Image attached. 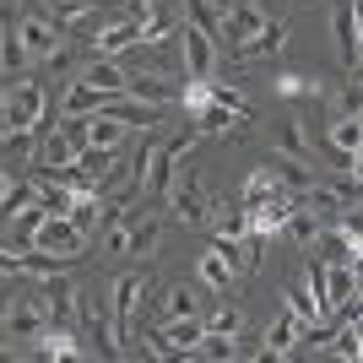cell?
<instances>
[{
    "instance_id": "cell-1",
    "label": "cell",
    "mask_w": 363,
    "mask_h": 363,
    "mask_svg": "<svg viewBox=\"0 0 363 363\" xmlns=\"http://www.w3.org/2000/svg\"><path fill=\"white\" fill-rule=\"evenodd\" d=\"M0 108H6V120H11V125H38V130H44L49 92H44V82L11 76V82H6V98H0Z\"/></svg>"
},
{
    "instance_id": "cell-2",
    "label": "cell",
    "mask_w": 363,
    "mask_h": 363,
    "mask_svg": "<svg viewBox=\"0 0 363 363\" xmlns=\"http://www.w3.org/2000/svg\"><path fill=\"white\" fill-rule=\"evenodd\" d=\"M179 60H184V76L212 82V71H217V38L201 28L196 16H184V22H179Z\"/></svg>"
},
{
    "instance_id": "cell-3",
    "label": "cell",
    "mask_w": 363,
    "mask_h": 363,
    "mask_svg": "<svg viewBox=\"0 0 363 363\" xmlns=\"http://www.w3.org/2000/svg\"><path fill=\"white\" fill-rule=\"evenodd\" d=\"M71 163H76V141L65 136L60 125L55 130H38V152H33V163H28V174L33 179H44V174H55V179H71Z\"/></svg>"
},
{
    "instance_id": "cell-4",
    "label": "cell",
    "mask_w": 363,
    "mask_h": 363,
    "mask_svg": "<svg viewBox=\"0 0 363 363\" xmlns=\"http://www.w3.org/2000/svg\"><path fill=\"white\" fill-rule=\"evenodd\" d=\"M201 336H206V320L179 315V320H157L147 342H152V352H157V358H190V347H196Z\"/></svg>"
},
{
    "instance_id": "cell-5",
    "label": "cell",
    "mask_w": 363,
    "mask_h": 363,
    "mask_svg": "<svg viewBox=\"0 0 363 363\" xmlns=\"http://www.w3.org/2000/svg\"><path fill=\"white\" fill-rule=\"evenodd\" d=\"M49 325H55V320H49L44 298H38V293H22V298L11 303L6 325H0V336H11V342H38V336H44Z\"/></svg>"
},
{
    "instance_id": "cell-6",
    "label": "cell",
    "mask_w": 363,
    "mask_h": 363,
    "mask_svg": "<svg viewBox=\"0 0 363 363\" xmlns=\"http://www.w3.org/2000/svg\"><path fill=\"white\" fill-rule=\"evenodd\" d=\"M168 206H174L179 223H206L212 201H206V190H201V174H196V168H179V174H174V184H168Z\"/></svg>"
},
{
    "instance_id": "cell-7",
    "label": "cell",
    "mask_w": 363,
    "mask_h": 363,
    "mask_svg": "<svg viewBox=\"0 0 363 363\" xmlns=\"http://www.w3.org/2000/svg\"><path fill=\"white\" fill-rule=\"evenodd\" d=\"M358 147H363V120H358V114H331L325 141H320V157H331L336 168H347Z\"/></svg>"
},
{
    "instance_id": "cell-8",
    "label": "cell",
    "mask_w": 363,
    "mask_h": 363,
    "mask_svg": "<svg viewBox=\"0 0 363 363\" xmlns=\"http://www.w3.org/2000/svg\"><path fill=\"white\" fill-rule=\"evenodd\" d=\"M190 147H196V130H190L184 141H168V147H152V163H147V196H168V184H174L179 163L190 157Z\"/></svg>"
},
{
    "instance_id": "cell-9",
    "label": "cell",
    "mask_w": 363,
    "mask_h": 363,
    "mask_svg": "<svg viewBox=\"0 0 363 363\" xmlns=\"http://www.w3.org/2000/svg\"><path fill=\"white\" fill-rule=\"evenodd\" d=\"M38 298H44V309H49V320L55 325H65V320L76 315V298H82V288H76V277H65V266L55 277H38Z\"/></svg>"
},
{
    "instance_id": "cell-10",
    "label": "cell",
    "mask_w": 363,
    "mask_h": 363,
    "mask_svg": "<svg viewBox=\"0 0 363 363\" xmlns=\"http://www.w3.org/2000/svg\"><path fill=\"white\" fill-rule=\"evenodd\" d=\"M266 22H272V16L260 11L255 0H239V6L223 16V44H228V49L250 44V38H260V33H266Z\"/></svg>"
},
{
    "instance_id": "cell-11",
    "label": "cell",
    "mask_w": 363,
    "mask_h": 363,
    "mask_svg": "<svg viewBox=\"0 0 363 363\" xmlns=\"http://www.w3.org/2000/svg\"><path fill=\"white\" fill-rule=\"evenodd\" d=\"M16 38L28 44L33 60H55L60 55V22H44V16H28V22H16Z\"/></svg>"
},
{
    "instance_id": "cell-12",
    "label": "cell",
    "mask_w": 363,
    "mask_h": 363,
    "mask_svg": "<svg viewBox=\"0 0 363 363\" xmlns=\"http://www.w3.org/2000/svg\"><path fill=\"white\" fill-rule=\"evenodd\" d=\"M136 44H141V22H136V16H125V22H108L87 49H92V55H108V60H125Z\"/></svg>"
},
{
    "instance_id": "cell-13",
    "label": "cell",
    "mask_w": 363,
    "mask_h": 363,
    "mask_svg": "<svg viewBox=\"0 0 363 363\" xmlns=\"http://www.w3.org/2000/svg\"><path fill=\"white\" fill-rule=\"evenodd\" d=\"M184 82L179 76H157V71H130V98H141V104H179Z\"/></svg>"
},
{
    "instance_id": "cell-14",
    "label": "cell",
    "mask_w": 363,
    "mask_h": 363,
    "mask_svg": "<svg viewBox=\"0 0 363 363\" xmlns=\"http://www.w3.org/2000/svg\"><path fill=\"white\" fill-rule=\"evenodd\" d=\"M82 82H92V87L108 92V98H125V92H130V71H125V60H108V55H92L87 71H82Z\"/></svg>"
},
{
    "instance_id": "cell-15",
    "label": "cell",
    "mask_w": 363,
    "mask_h": 363,
    "mask_svg": "<svg viewBox=\"0 0 363 363\" xmlns=\"http://www.w3.org/2000/svg\"><path fill=\"white\" fill-rule=\"evenodd\" d=\"M298 201H303L315 217H342V212L352 206V190H347V184H315V179H309V190H303Z\"/></svg>"
},
{
    "instance_id": "cell-16",
    "label": "cell",
    "mask_w": 363,
    "mask_h": 363,
    "mask_svg": "<svg viewBox=\"0 0 363 363\" xmlns=\"http://www.w3.org/2000/svg\"><path fill=\"white\" fill-rule=\"evenodd\" d=\"M298 336H303V320L293 315V309H282L277 325H266V347H260V358H288V352L298 347Z\"/></svg>"
},
{
    "instance_id": "cell-17",
    "label": "cell",
    "mask_w": 363,
    "mask_h": 363,
    "mask_svg": "<svg viewBox=\"0 0 363 363\" xmlns=\"http://www.w3.org/2000/svg\"><path fill=\"white\" fill-rule=\"evenodd\" d=\"M104 108H108L120 125H141V130H152V125L163 120V104H141V98H130V92H125V98H108Z\"/></svg>"
},
{
    "instance_id": "cell-18",
    "label": "cell",
    "mask_w": 363,
    "mask_h": 363,
    "mask_svg": "<svg viewBox=\"0 0 363 363\" xmlns=\"http://www.w3.org/2000/svg\"><path fill=\"white\" fill-rule=\"evenodd\" d=\"M277 147H282V157H298V163H320V147L309 141L303 120H282V125H277Z\"/></svg>"
},
{
    "instance_id": "cell-19",
    "label": "cell",
    "mask_w": 363,
    "mask_h": 363,
    "mask_svg": "<svg viewBox=\"0 0 363 363\" xmlns=\"http://www.w3.org/2000/svg\"><path fill=\"white\" fill-rule=\"evenodd\" d=\"M282 49H288V22H266V33L250 38V44H239L233 55H239V60H272V55H282Z\"/></svg>"
},
{
    "instance_id": "cell-20",
    "label": "cell",
    "mask_w": 363,
    "mask_h": 363,
    "mask_svg": "<svg viewBox=\"0 0 363 363\" xmlns=\"http://www.w3.org/2000/svg\"><path fill=\"white\" fill-rule=\"evenodd\" d=\"M288 184L277 179V168L272 163H260V168H250V179H244V196H239V206H260V201H272V196H282Z\"/></svg>"
},
{
    "instance_id": "cell-21",
    "label": "cell",
    "mask_w": 363,
    "mask_h": 363,
    "mask_svg": "<svg viewBox=\"0 0 363 363\" xmlns=\"http://www.w3.org/2000/svg\"><path fill=\"white\" fill-rule=\"evenodd\" d=\"M125 130L130 125H120L108 108H98V114H87V147H104V152H120V141H125Z\"/></svg>"
},
{
    "instance_id": "cell-22",
    "label": "cell",
    "mask_w": 363,
    "mask_h": 363,
    "mask_svg": "<svg viewBox=\"0 0 363 363\" xmlns=\"http://www.w3.org/2000/svg\"><path fill=\"white\" fill-rule=\"evenodd\" d=\"M104 104H108V92H98L92 82H82V76H76L71 87H65V98H60V114H98Z\"/></svg>"
},
{
    "instance_id": "cell-23",
    "label": "cell",
    "mask_w": 363,
    "mask_h": 363,
    "mask_svg": "<svg viewBox=\"0 0 363 363\" xmlns=\"http://www.w3.org/2000/svg\"><path fill=\"white\" fill-rule=\"evenodd\" d=\"M163 244V223L157 217H130V233H125V255H152Z\"/></svg>"
},
{
    "instance_id": "cell-24",
    "label": "cell",
    "mask_w": 363,
    "mask_h": 363,
    "mask_svg": "<svg viewBox=\"0 0 363 363\" xmlns=\"http://www.w3.org/2000/svg\"><path fill=\"white\" fill-rule=\"evenodd\" d=\"M315 250H320V260H325V266H336V260H352V255H358V239H352V233H342V228H320Z\"/></svg>"
},
{
    "instance_id": "cell-25",
    "label": "cell",
    "mask_w": 363,
    "mask_h": 363,
    "mask_svg": "<svg viewBox=\"0 0 363 363\" xmlns=\"http://www.w3.org/2000/svg\"><path fill=\"white\" fill-rule=\"evenodd\" d=\"M38 358H87V347H82L65 325H49V331L38 336Z\"/></svg>"
},
{
    "instance_id": "cell-26",
    "label": "cell",
    "mask_w": 363,
    "mask_h": 363,
    "mask_svg": "<svg viewBox=\"0 0 363 363\" xmlns=\"http://www.w3.org/2000/svg\"><path fill=\"white\" fill-rule=\"evenodd\" d=\"M28 65H33L28 44L16 38V28H6V33H0V71H6V76H16V71H28Z\"/></svg>"
},
{
    "instance_id": "cell-27",
    "label": "cell",
    "mask_w": 363,
    "mask_h": 363,
    "mask_svg": "<svg viewBox=\"0 0 363 363\" xmlns=\"http://www.w3.org/2000/svg\"><path fill=\"white\" fill-rule=\"evenodd\" d=\"M320 228H325V223H320V217H315V212H309V206H303V201H298V206H293V217H288V228H282V233H293V239H298L303 250H315V239H320Z\"/></svg>"
},
{
    "instance_id": "cell-28",
    "label": "cell",
    "mask_w": 363,
    "mask_h": 363,
    "mask_svg": "<svg viewBox=\"0 0 363 363\" xmlns=\"http://www.w3.org/2000/svg\"><path fill=\"white\" fill-rule=\"evenodd\" d=\"M190 358H206V363H228V358H239V347H233V336H223V331H206L190 347Z\"/></svg>"
},
{
    "instance_id": "cell-29",
    "label": "cell",
    "mask_w": 363,
    "mask_h": 363,
    "mask_svg": "<svg viewBox=\"0 0 363 363\" xmlns=\"http://www.w3.org/2000/svg\"><path fill=\"white\" fill-rule=\"evenodd\" d=\"M201 282H206L212 293H228V282H233V266H228L217 250H206V255H201Z\"/></svg>"
},
{
    "instance_id": "cell-30",
    "label": "cell",
    "mask_w": 363,
    "mask_h": 363,
    "mask_svg": "<svg viewBox=\"0 0 363 363\" xmlns=\"http://www.w3.org/2000/svg\"><path fill=\"white\" fill-rule=\"evenodd\" d=\"M179 315H196V293L184 288V282H179V288H168L163 303H157V320H179Z\"/></svg>"
},
{
    "instance_id": "cell-31",
    "label": "cell",
    "mask_w": 363,
    "mask_h": 363,
    "mask_svg": "<svg viewBox=\"0 0 363 363\" xmlns=\"http://www.w3.org/2000/svg\"><path fill=\"white\" fill-rule=\"evenodd\" d=\"M272 87L282 92V98H320V92H325L320 82H309V76H298V71H282V76L272 82Z\"/></svg>"
},
{
    "instance_id": "cell-32",
    "label": "cell",
    "mask_w": 363,
    "mask_h": 363,
    "mask_svg": "<svg viewBox=\"0 0 363 363\" xmlns=\"http://www.w3.org/2000/svg\"><path fill=\"white\" fill-rule=\"evenodd\" d=\"M288 309L303 320V325H320V320H325V309H320V298H315L309 288H293V293H288Z\"/></svg>"
},
{
    "instance_id": "cell-33",
    "label": "cell",
    "mask_w": 363,
    "mask_h": 363,
    "mask_svg": "<svg viewBox=\"0 0 363 363\" xmlns=\"http://www.w3.org/2000/svg\"><path fill=\"white\" fill-rule=\"evenodd\" d=\"M16 298H22V288H16V266H0V325H6V315H11Z\"/></svg>"
},
{
    "instance_id": "cell-34",
    "label": "cell",
    "mask_w": 363,
    "mask_h": 363,
    "mask_svg": "<svg viewBox=\"0 0 363 363\" xmlns=\"http://www.w3.org/2000/svg\"><path fill=\"white\" fill-rule=\"evenodd\" d=\"M239 325H244V315H239V303H223L212 320H206V331H223V336H239Z\"/></svg>"
},
{
    "instance_id": "cell-35",
    "label": "cell",
    "mask_w": 363,
    "mask_h": 363,
    "mask_svg": "<svg viewBox=\"0 0 363 363\" xmlns=\"http://www.w3.org/2000/svg\"><path fill=\"white\" fill-rule=\"evenodd\" d=\"M49 6H55V22H60V28H65V22H76V16H82V11H92L98 0H49Z\"/></svg>"
},
{
    "instance_id": "cell-36",
    "label": "cell",
    "mask_w": 363,
    "mask_h": 363,
    "mask_svg": "<svg viewBox=\"0 0 363 363\" xmlns=\"http://www.w3.org/2000/svg\"><path fill=\"white\" fill-rule=\"evenodd\" d=\"M336 228H342V233H352V239H363V206H358V201H352L347 212L336 217Z\"/></svg>"
},
{
    "instance_id": "cell-37",
    "label": "cell",
    "mask_w": 363,
    "mask_h": 363,
    "mask_svg": "<svg viewBox=\"0 0 363 363\" xmlns=\"http://www.w3.org/2000/svg\"><path fill=\"white\" fill-rule=\"evenodd\" d=\"M125 6H130V16H136V22H147V16L157 11V0H125Z\"/></svg>"
},
{
    "instance_id": "cell-38",
    "label": "cell",
    "mask_w": 363,
    "mask_h": 363,
    "mask_svg": "<svg viewBox=\"0 0 363 363\" xmlns=\"http://www.w3.org/2000/svg\"><path fill=\"white\" fill-rule=\"evenodd\" d=\"M347 174H352V179H358V184H363V147H358V152H352V163H347Z\"/></svg>"
},
{
    "instance_id": "cell-39",
    "label": "cell",
    "mask_w": 363,
    "mask_h": 363,
    "mask_svg": "<svg viewBox=\"0 0 363 363\" xmlns=\"http://www.w3.org/2000/svg\"><path fill=\"white\" fill-rule=\"evenodd\" d=\"M11 184H16V174H11V168H0V201L11 196Z\"/></svg>"
},
{
    "instance_id": "cell-40",
    "label": "cell",
    "mask_w": 363,
    "mask_h": 363,
    "mask_svg": "<svg viewBox=\"0 0 363 363\" xmlns=\"http://www.w3.org/2000/svg\"><path fill=\"white\" fill-rule=\"evenodd\" d=\"M352 22H358V44H363V0H352Z\"/></svg>"
},
{
    "instance_id": "cell-41",
    "label": "cell",
    "mask_w": 363,
    "mask_h": 363,
    "mask_svg": "<svg viewBox=\"0 0 363 363\" xmlns=\"http://www.w3.org/2000/svg\"><path fill=\"white\" fill-rule=\"evenodd\" d=\"M233 6H239V0H212V11H223V16L233 11Z\"/></svg>"
},
{
    "instance_id": "cell-42",
    "label": "cell",
    "mask_w": 363,
    "mask_h": 363,
    "mask_svg": "<svg viewBox=\"0 0 363 363\" xmlns=\"http://www.w3.org/2000/svg\"><path fill=\"white\" fill-rule=\"evenodd\" d=\"M6 130H11V120H6V108H0V136H6Z\"/></svg>"
},
{
    "instance_id": "cell-43",
    "label": "cell",
    "mask_w": 363,
    "mask_h": 363,
    "mask_svg": "<svg viewBox=\"0 0 363 363\" xmlns=\"http://www.w3.org/2000/svg\"><path fill=\"white\" fill-rule=\"evenodd\" d=\"M298 6H325V0H298Z\"/></svg>"
},
{
    "instance_id": "cell-44",
    "label": "cell",
    "mask_w": 363,
    "mask_h": 363,
    "mask_svg": "<svg viewBox=\"0 0 363 363\" xmlns=\"http://www.w3.org/2000/svg\"><path fill=\"white\" fill-rule=\"evenodd\" d=\"M358 120H363V114H358Z\"/></svg>"
}]
</instances>
